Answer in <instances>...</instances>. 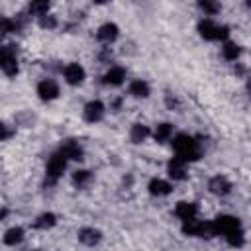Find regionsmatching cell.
I'll list each match as a JSON object with an SVG mask.
<instances>
[{
  "label": "cell",
  "mask_w": 251,
  "mask_h": 251,
  "mask_svg": "<svg viewBox=\"0 0 251 251\" xmlns=\"http://www.w3.org/2000/svg\"><path fill=\"white\" fill-rule=\"evenodd\" d=\"M39 25H41L43 29H53V27L57 25V20H55V16L45 14V16H41V18H39Z\"/></svg>",
  "instance_id": "obj_27"
},
{
  "label": "cell",
  "mask_w": 251,
  "mask_h": 251,
  "mask_svg": "<svg viewBox=\"0 0 251 251\" xmlns=\"http://www.w3.org/2000/svg\"><path fill=\"white\" fill-rule=\"evenodd\" d=\"M63 75H65V80H67L69 84H73V86H76V84H80V82L84 80V69H82L78 63H69V65L65 67Z\"/></svg>",
  "instance_id": "obj_5"
},
{
  "label": "cell",
  "mask_w": 251,
  "mask_h": 251,
  "mask_svg": "<svg viewBox=\"0 0 251 251\" xmlns=\"http://www.w3.org/2000/svg\"><path fill=\"white\" fill-rule=\"evenodd\" d=\"M37 94H39L41 100H53V98L59 96V86H57L55 80L45 78V80H41L37 84Z\"/></svg>",
  "instance_id": "obj_6"
},
{
  "label": "cell",
  "mask_w": 251,
  "mask_h": 251,
  "mask_svg": "<svg viewBox=\"0 0 251 251\" xmlns=\"http://www.w3.org/2000/svg\"><path fill=\"white\" fill-rule=\"evenodd\" d=\"M129 92L135 96V98H147L149 96V84L145 80H133L129 84Z\"/></svg>",
  "instance_id": "obj_18"
},
{
  "label": "cell",
  "mask_w": 251,
  "mask_h": 251,
  "mask_svg": "<svg viewBox=\"0 0 251 251\" xmlns=\"http://www.w3.org/2000/svg\"><path fill=\"white\" fill-rule=\"evenodd\" d=\"M124 78H126V69L124 67H112L106 75H104V84H112V86H118V84H122L124 82Z\"/></svg>",
  "instance_id": "obj_12"
},
{
  "label": "cell",
  "mask_w": 251,
  "mask_h": 251,
  "mask_svg": "<svg viewBox=\"0 0 251 251\" xmlns=\"http://www.w3.org/2000/svg\"><path fill=\"white\" fill-rule=\"evenodd\" d=\"M104 116V104L100 100H92L84 106V120L94 124V122H100Z\"/></svg>",
  "instance_id": "obj_7"
},
{
  "label": "cell",
  "mask_w": 251,
  "mask_h": 251,
  "mask_svg": "<svg viewBox=\"0 0 251 251\" xmlns=\"http://www.w3.org/2000/svg\"><path fill=\"white\" fill-rule=\"evenodd\" d=\"M227 35H229V27L227 25H218V35H216V39H227Z\"/></svg>",
  "instance_id": "obj_28"
},
{
  "label": "cell",
  "mask_w": 251,
  "mask_h": 251,
  "mask_svg": "<svg viewBox=\"0 0 251 251\" xmlns=\"http://www.w3.org/2000/svg\"><path fill=\"white\" fill-rule=\"evenodd\" d=\"M100 237H102V233L98 229H94V227H82L78 231V241L84 243V245H90V247L96 245L100 241Z\"/></svg>",
  "instance_id": "obj_13"
},
{
  "label": "cell",
  "mask_w": 251,
  "mask_h": 251,
  "mask_svg": "<svg viewBox=\"0 0 251 251\" xmlns=\"http://www.w3.org/2000/svg\"><path fill=\"white\" fill-rule=\"evenodd\" d=\"M171 190H173V186H171L167 180L153 178V180L149 182V192H151L153 196H167V194H171Z\"/></svg>",
  "instance_id": "obj_16"
},
{
  "label": "cell",
  "mask_w": 251,
  "mask_h": 251,
  "mask_svg": "<svg viewBox=\"0 0 251 251\" xmlns=\"http://www.w3.org/2000/svg\"><path fill=\"white\" fill-rule=\"evenodd\" d=\"M24 239V229L22 227H10L8 231H6V235H4V243L6 245H16V243H20Z\"/></svg>",
  "instance_id": "obj_21"
},
{
  "label": "cell",
  "mask_w": 251,
  "mask_h": 251,
  "mask_svg": "<svg viewBox=\"0 0 251 251\" xmlns=\"http://www.w3.org/2000/svg\"><path fill=\"white\" fill-rule=\"evenodd\" d=\"M222 51H224V57H226L227 61H235V59L239 57V45H237V43L226 41L224 47H222Z\"/></svg>",
  "instance_id": "obj_23"
},
{
  "label": "cell",
  "mask_w": 251,
  "mask_h": 251,
  "mask_svg": "<svg viewBox=\"0 0 251 251\" xmlns=\"http://www.w3.org/2000/svg\"><path fill=\"white\" fill-rule=\"evenodd\" d=\"M212 226H214V233L216 235H224L226 237L227 233L239 229V220L235 216L224 214V216H218L216 220H212Z\"/></svg>",
  "instance_id": "obj_3"
},
{
  "label": "cell",
  "mask_w": 251,
  "mask_h": 251,
  "mask_svg": "<svg viewBox=\"0 0 251 251\" xmlns=\"http://www.w3.org/2000/svg\"><path fill=\"white\" fill-rule=\"evenodd\" d=\"M171 135H173V126H171V124H159L157 129H155V133H153L155 141H159V143L167 141Z\"/></svg>",
  "instance_id": "obj_20"
},
{
  "label": "cell",
  "mask_w": 251,
  "mask_h": 251,
  "mask_svg": "<svg viewBox=\"0 0 251 251\" xmlns=\"http://www.w3.org/2000/svg\"><path fill=\"white\" fill-rule=\"evenodd\" d=\"M0 65L6 76H16L18 75V57H16V47L14 45H4L0 51Z\"/></svg>",
  "instance_id": "obj_2"
},
{
  "label": "cell",
  "mask_w": 251,
  "mask_h": 251,
  "mask_svg": "<svg viewBox=\"0 0 251 251\" xmlns=\"http://www.w3.org/2000/svg\"><path fill=\"white\" fill-rule=\"evenodd\" d=\"M59 153H63L67 159H73V161H80V159H82V147H80L75 139H67V141H63Z\"/></svg>",
  "instance_id": "obj_9"
},
{
  "label": "cell",
  "mask_w": 251,
  "mask_h": 251,
  "mask_svg": "<svg viewBox=\"0 0 251 251\" xmlns=\"http://www.w3.org/2000/svg\"><path fill=\"white\" fill-rule=\"evenodd\" d=\"M118 31H120V29H118V25L108 22V24L100 25V29H98V33H96V35H98V39H100V41L110 43V41H114V39L118 37Z\"/></svg>",
  "instance_id": "obj_15"
},
{
  "label": "cell",
  "mask_w": 251,
  "mask_h": 251,
  "mask_svg": "<svg viewBox=\"0 0 251 251\" xmlns=\"http://www.w3.org/2000/svg\"><path fill=\"white\" fill-rule=\"evenodd\" d=\"M90 180H92V173L86 171V169H80V171H75L73 173V182L76 186H86Z\"/></svg>",
  "instance_id": "obj_22"
},
{
  "label": "cell",
  "mask_w": 251,
  "mask_h": 251,
  "mask_svg": "<svg viewBox=\"0 0 251 251\" xmlns=\"http://www.w3.org/2000/svg\"><path fill=\"white\" fill-rule=\"evenodd\" d=\"M198 33H200L204 39L212 41V39H216V35H218V24H214L212 20H202V22L198 24Z\"/></svg>",
  "instance_id": "obj_14"
},
{
  "label": "cell",
  "mask_w": 251,
  "mask_h": 251,
  "mask_svg": "<svg viewBox=\"0 0 251 251\" xmlns=\"http://www.w3.org/2000/svg\"><path fill=\"white\" fill-rule=\"evenodd\" d=\"M208 188H210V192H212V194L226 196V194H229V192H231V182H229L226 176L218 175V176H214V178L208 182Z\"/></svg>",
  "instance_id": "obj_8"
},
{
  "label": "cell",
  "mask_w": 251,
  "mask_h": 251,
  "mask_svg": "<svg viewBox=\"0 0 251 251\" xmlns=\"http://www.w3.org/2000/svg\"><path fill=\"white\" fill-rule=\"evenodd\" d=\"M10 135H12V129L8 127V124H2V139L6 141V139H8Z\"/></svg>",
  "instance_id": "obj_29"
},
{
  "label": "cell",
  "mask_w": 251,
  "mask_h": 251,
  "mask_svg": "<svg viewBox=\"0 0 251 251\" xmlns=\"http://www.w3.org/2000/svg\"><path fill=\"white\" fill-rule=\"evenodd\" d=\"M29 14H33V16H45L47 14V10H49V2H31L29 4Z\"/></svg>",
  "instance_id": "obj_25"
},
{
  "label": "cell",
  "mask_w": 251,
  "mask_h": 251,
  "mask_svg": "<svg viewBox=\"0 0 251 251\" xmlns=\"http://www.w3.org/2000/svg\"><path fill=\"white\" fill-rule=\"evenodd\" d=\"M147 135H149V127H147V126H143V124H135V126H131L129 137H131L133 143H141V141H145Z\"/></svg>",
  "instance_id": "obj_19"
},
{
  "label": "cell",
  "mask_w": 251,
  "mask_h": 251,
  "mask_svg": "<svg viewBox=\"0 0 251 251\" xmlns=\"http://www.w3.org/2000/svg\"><path fill=\"white\" fill-rule=\"evenodd\" d=\"M55 222H57L55 214L45 212V214H41V216L33 222V227H35V229H49V227H53V226H55Z\"/></svg>",
  "instance_id": "obj_17"
},
{
  "label": "cell",
  "mask_w": 251,
  "mask_h": 251,
  "mask_svg": "<svg viewBox=\"0 0 251 251\" xmlns=\"http://www.w3.org/2000/svg\"><path fill=\"white\" fill-rule=\"evenodd\" d=\"M65 169H67V157H65L63 153L51 155V159H49V163H47V182L53 184V182L63 175Z\"/></svg>",
  "instance_id": "obj_4"
},
{
  "label": "cell",
  "mask_w": 251,
  "mask_h": 251,
  "mask_svg": "<svg viewBox=\"0 0 251 251\" xmlns=\"http://www.w3.org/2000/svg\"><path fill=\"white\" fill-rule=\"evenodd\" d=\"M247 88H249V92H251V78L247 80Z\"/></svg>",
  "instance_id": "obj_30"
},
{
  "label": "cell",
  "mask_w": 251,
  "mask_h": 251,
  "mask_svg": "<svg viewBox=\"0 0 251 251\" xmlns=\"http://www.w3.org/2000/svg\"><path fill=\"white\" fill-rule=\"evenodd\" d=\"M173 149H175V155H176L178 159H182L184 163L196 161V159H200V155H202V149H200L198 141H196L192 135H188V133H178V135L173 139Z\"/></svg>",
  "instance_id": "obj_1"
},
{
  "label": "cell",
  "mask_w": 251,
  "mask_h": 251,
  "mask_svg": "<svg viewBox=\"0 0 251 251\" xmlns=\"http://www.w3.org/2000/svg\"><path fill=\"white\" fill-rule=\"evenodd\" d=\"M175 214L182 220V222H188V220H194L196 214H198V206L194 202H178L175 206Z\"/></svg>",
  "instance_id": "obj_11"
},
{
  "label": "cell",
  "mask_w": 251,
  "mask_h": 251,
  "mask_svg": "<svg viewBox=\"0 0 251 251\" xmlns=\"http://www.w3.org/2000/svg\"><path fill=\"white\" fill-rule=\"evenodd\" d=\"M247 6H249V8H251V2H247Z\"/></svg>",
  "instance_id": "obj_31"
},
{
  "label": "cell",
  "mask_w": 251,
  "mask_h": 251,
  "mask_svg": "<svg viewBox=\"0 0 251 251\" xmlns=\"http://www.w3.org/2000/svg\"><path fill=\"white\" fill-rule=\"evenodd\" d=\"M226 239H227V243H229L231 247H241V245H243V241H245L241 227H239V229H235V231H231V233H227V235H226Z\"/></svg>",
  "instance_id": "obj_24"
},
{
  "label": "cell",
  "mask_w": 251,
  "mask_h": 251,
  "mask_svg": "<svg viewBox=\"0 0 251 251\" xmlns=\"http://www.w3.org/2000/svg\"><path fill=\"white\" fill-rule=\"evenodd\" d=\"M198 6H200V8H202L206 14H210V16L220 12V4H216V2H210V0H200V2H198Z\"/></svg>",
  "instance_id": "obj_26"
},
{
  "label": "cell",
  "mask_w": 251,
  "mask_h": 251,
  "mask_svg": "<svg viewBox=\"0 0 251 251\" xmlns=\"http://www.w3.org/2000/svg\"><path fill=\"white\" fill-rule=\"evenodd\" d=\"M167 171H169V176H171L173 180H182V178L186 176V163L175 155V157L169 161Z\"/></svg>",
  "instance_id": "obj_10"
}]
</instances>
